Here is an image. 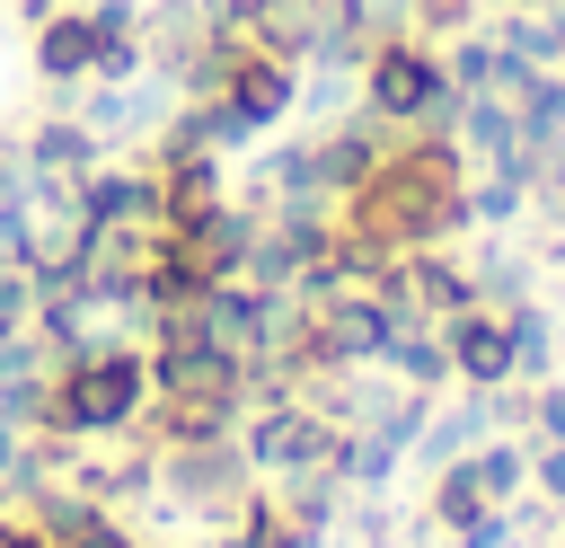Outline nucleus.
Listing matches in <instances>:
<instances>
[{"instance_id": "f257e3e1", "label": "nucleus", "mask_w": 565, "mask_h": 548, "mask_svg": "<svg viewBox=\"0 0 565 548\" xmlns=\"http://www.w3.org/2000/svg\"><path fill=\"white\" fill-rule=\"evenodd\" d=\"M468 230V150L450 133H424L406 124L380 168L335 194V239L353 247H380V256H406V247H450Z\"/></svg>"}, {"instance_id": "f03ea898", "label": "nucleus", "mask_w": 565, "mask_h": 548, "mask_svg": "<svg viewBox=\"0 0 565 548\" xmlns=\"http://www.w3.org/2000/svg\"><path fill=\"white\" fill-rule=\"evenodd\" d=\"M150 407V354L141 345H88L44 371V433L62 442H115Z\"/></svg>"}, {"instance_id": "7ed1b4c3", "label": "nucleus", "mask_w": 565, "mask_h": 548, "mask_svg": "<svg viewBox=\"0 0 565 548\" xmlns=\"http://www.w3.org/2000/svg\"><path fill=\"white\" fill-rule=\"evenodd\" d=\"M353 97L380 115V124H424V133H450V106H459V88H450V71H441V44H424V35H388V44H371L362 53V71H353Z\"/></svg>"}, {"instance_id": "20e7f679", "label": "nucleus", "mask_w": 565, "mask_h": 548, "mask_svg": "<svg viewBox=\"0 0 565 548\" xmlns=\"http://www.w3.org/2000/svg\"><path fill=\"white\" fill-rule=\"evenodd\" d=\"M238 451H247L256 477H291V468H335L344 433L309 398H274V407H247L238 415Z\"/></svg>"}, {"instance_id": "39448f33", "label": "nucleus", "mask_w": 565, "mask_h": 548, "mask_svg": "<svg viewBox=\"0 0 565 548\" xmlns=\"http://www.w3.org/2000/svg\"><path fill=\"white\" fill-rule=\"evenodd\" d=\"M247 486H256V468H247V451H238V433H230V442H185V451H159V495H168L177 513H203V521H230Z\"/></svg>"}, {"instance_id": "423d86ee", "label": "nucleus", "mask_w": 565, "mask_h": 548, "mask_svg": "<svg viewBox=\"0 0 565 548\" xmlns=\"http://www.w3.org/2000/svg\"><path fill=\"white\" fill-rule=\"evenodd\" d=\"M150 354V398H185V407H247V362L212 336H185V345H141Z\"/></svg>"}, {"instance_id": "0eeeda50", "label": "nucleus", "mask_w": 565, "mask_h": 548, "mask_svg": "<svg viewBox=\"0 0 565 548\" xmlns=\"http://www.w3.org/2000/svg\"><path fill=\"white\" fill-rule=\"evenodd\" d=\"M397 141V124H380L371 106H353V115H335V124H318L309 133V186L335 203V194H353L371 168H380V150Z\"/></svg>"}, {"instance_id": "6e6552de", "label": "nucleus", "mask_w": 565, "mask_h": 548, "mask_svg": "<svg viewBox=\"0 0 565 548\" xmlns=\"http://www.w3.org/2000/svg\"><path fill=\"white\" fill-rule=\"evenodd\" d=\"M459 309H477V274H468V256H441V247H406V256H397V318L450 327Z\"/></svg>"}, {"instance_id": "1a4fd4ad", "label": "nucleus", "mask_w": 565, "mask_h": 548, "mask_svg": "<svg viewBox=\"0 0 565 548\" xmlns=\"http://www.w3.org/2000/svg\"><path fill=\"white\" fill-rule=\"evenodd\" d=\"M150 177H159V221L168 230H194L212 203H230L221 150H150Z\"/></svg>"}, {"instance_id": "9d476101", "label": "nucleus", "mask_w": 565, "mask_h": 548, "mask_svg": "<svg viewBox=\"0 0 565 548\" xmlns=\"http://www.w3.org/2000/svg\"><path fill=\"white\" fill-rule=\"evenodd\" d=\"M441 345H450V380L459 389H503L512 380V318L503 309H459L450 327H441Z\"/></svg>"}, {"instance_id": "9b49d317", "label": "nucleus", "mask_w": 565, "mask_h": 548, "mask_svg": "<svg viewBox=\"0 0 565 548\" xmlns=\"http://www.w3.org/2000/svg\"><path fill=\"white\" fill-rule=\"evenodd\" d=\"M494 433V415H486V389H441L433 398V415H424V433H415V451H406V468H441V460H459V451H477Z\"/></svg>"}, {"instance_id": "f8f14e48", "label": "nucleus", "mask_w": 565, "mask_h": 548, "mask_svg": "<svg viewBox=\"0 0 565 548\" xmlns=\"http://www.w3.org/2000/svg\"><path fill=\"white\" fill-rule=\"evenodd\" d=\"M238 18H247V44H256V53H282V62H309V44L327 35V18H335V0H238Z\"/></svg>"}, {"instance_id": "ddd939ff", "label": "nucleus", "mask_w": 565, "mask_h": 548, "mask_svg": "<svg viewBox=\"0 0 565 548\" xmlns=\"http://www.w3.org/2000/svg\"><path fill=\"white\" fill-rule=\"evenodd\" d=\"M88 71H97V18L62 0V9L35 27V80H44V88H79Z\"/></svg>"}, {"instance_id": "4468645a", "label": "nucleus", "mask_w": 565, "mask_h": 548, "mask_svg": "<svg viewBox=\"0 0 565 548\" xmlns=\"http://www.w3.org/2000/svg\"><path fill=\"white\" fill-rule=\"evenodd\" d=\"M18 159H26V168H44V177H71V186H79V177L106 159V141H97L79 115H35V124L18 133Z\"/></svg>"}, {"instance_id": "2eb2a0df", "label": "nucleus", "mask_w": 565, "mask_h": 548, "mask_svg": "<svg viewBox=\"0 0 565 548\" xmlns=\"http://www.w3.org/2000/svg\"><path fill=\"white\" fill-rule=\"evenodd\" d=\"M71 203H79V221H150L159 212V177L150 168H88L79 186H71Z\"/></svg>"}, {"instance_id": "dca6fc26", "label": "nucleus", "mask_w": 565, "mask_h": 548, "mask_svg": "<svg viewBox=\"0 0 565 548\" xmlns=\"http://www.w3.org/2000/svg\"><path fill=\"white\" fill-rule=\"evenodd\" d=\"M265 486H274V504L291 513V530H300L309 548H318V539L335 530V513H344V477H335V468H291V477H265Z\"/></svg>"}, {"instance_id": "f3484780", "label": "nucleus", "mask_w": 565, "mask_h": 548, "mask_svg": "<svg viewBox=\"0 0 565 548\" xmlns=\"http://www.w3.org/2000/svg\"><path fill=\"white\" fill-rule=\"evenodd\" d=\"M380 371H388V380H406V389H450V345H441V327L397 318V336H388Z\"/></svg>"}, {"instance_id": "a211bd4d", "label": "nucleus", "mask_w": 565, "mask_h": 548, "mask_svg": "<svg viewBox=\"0 0 565 548\" xmlns=\"http://www.w3.org/2000/svg\"><path fill=\"white\" fill-rule=\"evenodd\" d=\"M459 460H468V477H477L486 504H521V495H530V433H486V442L459 451Z\"/></svg>"}, {"instance_id": "6ab92c4d", "label": "nucleus", "mask_w": 565, "mask_h": 548, "mask_svg": "<svg viewBox=\"0 0 565 548\" xmlns=\"http://www.w3.org/2000/svg\"><path fill=\"white\" fill-rule=\"evenodd\" d=\"M212 548H309V539H300V530H291V513L274 504V486L256 477V486L238 495V513L221 521V539H212Z\"/></svg>"}, {"instance_id": "aec40b11", "label": "nucleus", "mask_w": 565, "mask_h": 548, "mask_svg": "<svg viewBox=\"0 0 565 548\" xmlns=\"http://www.w3.org/2000/svg\"><path fill=\"white\" fill-rule=\"evenodd\" d=\"M468 274H477V301L486 309H521V301H539V256H521V247H477L468 256Z\"/></svg>"}, {"instance_id": "412c9836", "label": "nucleus", "mask_w": 565, "mask_h": 548, "mask_svg": "<svg viewBox=\"0 0 565 548\" xmlns=\"http://www.w3.org/2000/svg\"><path fill=\"white\" fill-rule=\"evenodd\" d=\"M512 115H521V141L530 150H565V71H530L512 88Z\"/></svg>"}, {"instance_id": "4be33fe9", "label": "nucleus", "mask_w": 565, "mask_h": 548, "mask_svg": "<svg viewBox=\"0 0 565 548\" xmlns=\"http://www.w3.org/2000/svg\"><path fill=\"white\" fill-rule=\"evenodd\" d=\"M512 318V380H547L556 362H565V327L539 309V301H521V309H503Z\"/></svg>"}, {"instance_id": "5701e85b", "label": "nucleus", "mask_w": 565, "mask_h": 548, "mask_svg": "<svg viewBox=\"0 0 565 548\" xmlns=\"http://www.w3.org/2000/svg\"><path fill=\"white\" fill-rule=\"evenodd\" d=\"M512 221H530V186L512 168L468 177V230H512Z\"/></svg>"}, {"instance_id": "b1692460", "label": "nucleus", "mask_w": 565, "mask_h": 548, "mask_svg": "<svg viewBox=\"0 0 565 548\" xmlns=\"http://www.w3.org/2000/svg\"><path fill=\"white\" fill-rule=\"evenodd\" d=\"M53 548H141V530H132V513H115V504H79V513L53 530Z\"/></svg>"}, {"instance_id": "393cba45", "label": "nucleus", "mask_w": 565, "mask_h": 548, "mask_svg": "<svg viewBox=\"0 0 565 548\" xmlns=\"http://www.w3.org/2000/svg\"><path fill=\"white\" fill-rule=\"evenodd\" d=\"M521 433H530V442H565V371L530 380V398H521Z\"/></svg>"}, {"instance_id": "a878e982", "label": "nucleus", "mask_w": 565, "mask_h": 548, "mask_svg": "<svg viewBox=\"0 0 565 548\" xmlns=\"http://www.w3.org/2000/svg\"><path fill=\"white\" fill-rule=\"evenodd\" d=\"M477 18H486V0H406V35H424V44H441Z\"/></svg>"}, {"instance_id": "bb28decb", "label": "nucleus", "mask_w": 565, "mask_h": 548, "mask_svg": "<svg viewBox=\"0 0 565 548\" xmlns=\"http://www.w3.org/2000/svg\"><path fill=\"white\" fill-rule=\"evenodd\" d=\"M335 27L362 44H388V35H406V0H335Z\"/></svg>"}, {"instance_id": "cd10ccee", "label": "nucleus", "mask_w": 565, "mask_h": 548, "mask_svg": "<svg viewBox=\"0 0 565 548\" xmlns=\"http://www.w3.org/2000/svg\"><path fill=\"white\" fill-rule=\"evenodd\" d=\"M530 495L547 513H565V442H530Z\"/></svg>"}, {"instance_id": "c85d7f7f", "label": "nucleus", "mask_w": 565, "mask_h": 548, "mask_svg": "<svg viewBox=\"0 0 565 548\" xmlns=\"http://www.w3.org/2000/svg\"><path fill=\"white\" fill-rule=\"evenodd\" d=\"M503 530H512V513L494 504V513H477V521H459V530H450L441 548H503Z\"/></svg>"}, {"instance_id": "c756f323", "label": "nucleus", "mask_w": 565, "mask_h": 548, "mask_svg": "<svg viewBox=\"0 0 565 548\" xmlns=\"http://www.w3.org/2000/svg\"><path fill=\"white\" fill-rule=\"evenodd\" d=\"M0 548H53V539H44V521L26 504H0Z\"/></svg>"}, {"instance_id": "7c9ffc66", "label": "nucleus", "mask_w": 565, "mask_h": 548, "mask_svg": "<svg viewBox=\"0 0 565 548\" xmlns=\"http://www.w3.org/2000/svg\"><path fill=\"white\" fill-rule=\"evenodd\" d=\"M53 9H62V0H18V27H26V35H35V27H44V18H53Z\"/></svg>"}]
</instances>
